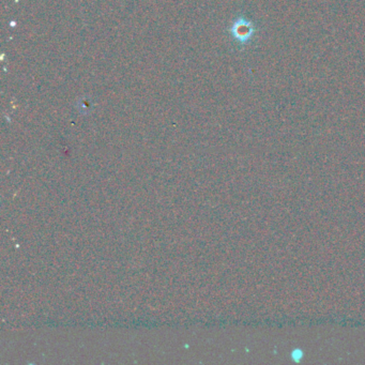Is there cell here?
<instances>
[{"mask_svg": "<svg viewBox=\"0 0 365 365\" xmlns=\"http://www.w3.org/2000/svg\"><path fill=\"white\" fill-rule=\"evenodd\" d=\"M233 34L237 39L241 41V42H246L249 36L253 34V28L252 26L247 22H240L239 24L234 25Z\"/></svg>", "mask_w": 365, "mask_h": 365, "instance_id": "1", "label": "cell"}]
</instances>
